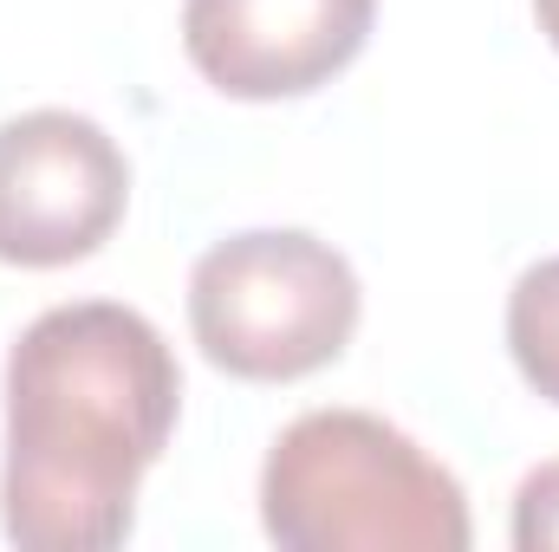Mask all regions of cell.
Masks as SVG:
<instances>
[{"mask_svg": "<svg viewBox=\"0 0 559 552\" xmlns=\"http://www.w3.org/2000/svg\"><path fill=\"white\" fill-rule=\"evenodd\" d=\"M131 202V163L85 111H20L0 124V261L52 274L92 261Z\"/></svg>", "mask_w": 559, "mask_h": 552, "instance_id": "obj_4", "label": "cell"}, {"mask_svg": "<svg viewBox=\"0 0 559 552\" xmlns=\"http://www.w3.org/2000/svg\"><path fill=\"white\" fill-rule=\"evenodd\" d=\"M365 292L352 261L306 228H248L189 274V332L241 384H299L345 358Z\"/></svg>", "mask_w": 559, "mask_h": 552, "instance_id": "obj_3", "label": "cell"}, {"mask_svg": "<svg viewBox=\"0 0 559 552\" xmlns=\"http://www.w3.org/2000/svg\"><path fill=\"white\" fill-rule=\"evenodd\" d=\"M534 20H540V33H547V46L559 52V0H534Z\"/></svg>", "mask_w": 559, "mask_h": 552, "instance_id": "obj_8", "label": "cell"}, {"mask_svg": "<svg viewBox=\"0 0 559 552\" xmlns=\"http://www.w3.org/2000/svg\"><path fill=\"white\" fill-rule=\"evenodd\" d=\"M182 416L169 338L118 299L39 312L7 351L0 533L26 552H111Z\"/></svg>", "mask_w": 559, "mask_h": 552, "instance_id": "obj_1", "label": "cell"}, {"mask_svg": "<svg viewBox=\"0 0 559 552\" xmlns=\"http://www.w3.org/2000/svg\"><path fill=\"white\" fill-rule=\"evenodd\" d=\"M378 0H182L189 65L241 105L332 85L371 39Z\"/></svg>", "mask_w": 559, "mask_h": 552, "instance_id": "obj_5", "label": "cell"}, {"mask_svg": "<svg viewBox=\"0 0 559 552\" xmlns=\"http://www.w3.org/2000/svg\"><path fill=\"white\" fill-rule=\"evenodd\" d=\"M514 547L559 552V461H540L514 494Z\"/></svg>", "mask_w": 559, "mask_h": 552, "instance_id": "obj_7", "label": "cell"}, {"mask_svg": "<svg viewBox=\"0 0 559 552\" xmlns=\"http://www.w3.org/2000/svg\"><path fill=\"white\" fill-rule=\"evenodd\" d=\"M261 527L280 552H468V494L371 410H306L261 461Z\"/></svg>", "mask_w": 559, "mask_h": 552, "instance_id": "obj_2", "label": "cell"}, {"mask_svg": "<svg viewBox=\"0 0 559 552\" xmlns=\"http://www.w3.org/2000/svg\"><path fill=\"white\" fill-rule=\"evenodd\" d=\"M508 351L534 397L559 410V254L534 261L508 292Z\"/></svg>", "mask_w": 559, "mask_h": 552, "instance_id": "obj_6", "label": "cell"}]
</instances>
